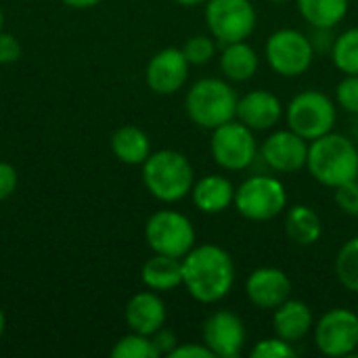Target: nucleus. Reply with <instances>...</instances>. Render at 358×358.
<instances>
[{
	"label": "nucleus",
	"mask_w": 358,
	"mask_h": 358,
	"mask_svg": "<svg viewBox=\"0 0 358 358\" xmlns=\"http://www.w3.org/2000/svg\"><path fill=\"white\" fill-rule=\"evenodd\" d=\"M182 285L201 304L224 300L235 285V262L231 254L214 243L195 245L182 258Z\"/></svg>",
	"instance_id": "f257e3e1"
},
{
	"label": "nucleus",
	"mask_w": 358,
	"mask_h": 358,
	"mask_svg": "<svg viewBox=\"0 0 358 358\" xmlns=\"http://www.w3.org/2000/svg\"><path fill=\"white\" fill-rule=\"evenodd\" d=\"M306 168L310 176L323 187L338 189L358 178L357 145L344 136L329 132L308 143Z\"/></svg>",
	"instance_id": "f03ea898"
},
{
	"label": "nucleus",
	"mask_w": 358,
	"mask_h": 358,
	"mask_svg": "<svg viewBox=\"0 0 358 358\" xmlns=\"http://www.w3.org/2000/svg\"><path fill=\"white\" fill-rule=\"evenodd\" d=\"M143 185L155 199L164 203H176L191 195L195 172L187 155L174 149H162L145 159Z\"/></svg>",
	"instance_id": "7ed1b4c3"
},
{
	"label": "nucleus",
	"mask_w": 358,
	"mask_h": 358,
	"mask_svg": "<svg viewBox=\"0 0 358 358\" xmlns=\"http://www.w3.org/2000/svg\"><path fill=\"white\" fill-rule=\"evenodd\" d=\"M237 103L239 96L235 88L220 78L197 80L185 96L187 115L193 124H197L203 130H214L235 120Z\"/></svg>",
	"instance_id": "20e7f679"
},
{
	"label": "nucleus",
	"mask_w": 358,
	"mask_h": 358,
	"mask_svg": "<svg viewBox=\"0 0 358 358\" xmlns=\"http://www.w3.org/2000/svg\"><path fill=\"white\" fill-rule=\"evenodd\" d=\"M233 206L237 212L254 222H266L277 218L287 206V191L283 182L268 174H256L245 178L235 189Z\"/></svg>",
	"instance_id": "39448f33"
},
{
	"label": "nucleus",
	"mask_w": 358,
	"mask_h": 358,
	"mask_svg": "<svg viewBox=\"0 0 358 358\" xmlns=\"http://www.w3.org/2000/svg\"><path fill=\"white\" fill-rule=\"evenodd\" d=\"M285 120L289 130L306 138L308 143L334 132L338 109L336 103L321 90H304L296 94L285 107Z\"/></svg>",
	"instance_id": "423d86ee"
},
{
	"label": "nucleus",
	"mask_w": 358,
	"mask_h": 358,
	"mask_svg": "<svg viewBox=\"0 0 358 358\" xmlns=\"http://www.w3.org/2000/svg\"><path fill=\"white\" fill-rule=\"evenodd\" d=\"M210 151L214 162L229 172L248 170L260 153L254 130H250L237 117L212 130Z\"/></svg>",
	"instance_id": "0eeeda50"
},
{
	"label": "nucleus",
	"mask_w": 358,
	"mask_h": 358,
	"mask_svg": "<svg viewBox=\"0 0 358 358\" xmlns=\"http://www.w3.org/2000/svg\"><path fill=\"white\" fill-rule=\"evenodd\" d=\"M145 239L153 254L185 258L195 248V229L185 214L176 210H159L149 216Z\"/></svg>",
	"instance_id": "6e6552de"
},
{
	"label": "nucleus",
	"mask_w": 358,
	"mask_h": 358,
	"mask_svg": "<svg viewBox=\"0 0 358 358\" xmlns=\"http://www.w3.org/2000/svg\"><path fill=\"white\" fill-rule=\"evenodd\" d=\"M256 8L250 0H208L206 2V23L210 36L222 46L231 42H241L256 29Z\"/></svg>",
	"instance_id": "1a4fd4ad"
},
{
	"label": "nucleus",
	"mask_w": 358,
	"mask_h": 358,
	"mask_svg": "<svg viewBox=\"0 0 358 358\" xmlns=\"http://www.w3.org/2000/svg\"><path fill=\"white\" fill-rule=\"evenodd\" d=\"M264 55L275 73L283 78H298L313 65L315 46L306 34L292 27H283L271 34V38L266 40Z\"/></svg>",
	"instance_id": "9d476101"
},
{
	"label": "nucleus",
	"mask_w": 358,
	"mask_h": 358,
	"mask_svg": "<svg viewBox=\"0 0 358 358\" xmlns=\"http://www.w3.org/2000/svg\"><path fill=\"white\" fill-rule=\"evenodd\" d=\"M315 344L321 355L350 357L358 348V315L350 308L327 310L313 327Z\"/></svg>",
	"instance_id": "9b49d317"
},
{
	"label": "nucleus",
	"mask_w": 358,
	"mask_h": 358,
	"mask_svg": "<svg viewBox=\"0 0 358 358\" xmlns=\"http://www.w3.org/2000/svg\"><path fill=\"white\" fill-rule=\"evenodd\" d=\"M201 342L216 358L239 357L245 344V325L235 313L216 310L203 321Z\"/></svg>",
	"instance_id": "f8f14e48"
},
{
	"label": "nucleus",
	"mask_w": 358,
	"mask_h": 358,
	"mask_svg": "<svg viewBox=\"0 0 358 358\" xmlns=\"http://www.w3.org/2000/svg\"><path fill=\"white\" fill-rule=\"evenodd\" d=\"M260 157L264 164L281 174H294L306 168L308 141L294 130H277L260 145Z\"/></svg>",
	"instance_id": "ddd939ff"
},
{
	"label": "nucleus",
	"mask_w": 358,
	"mask_h": 358,
	"mask_svg": "<svg viewBox=\"0 0 358 358\" xmlns=\"http://www.w3.org/2000/svg\"><path fill=\"white\" fill-rule=\"evenodd\" d=\"M189 67L182 48H164L151 57L147 63L145 80L155 94H174L189 80Z\"/></svg>",
	"instance_id": "4468645a"
},
{
	"label": "nucleus",
	"mask_w": 358,
	"mask_h": 358,
	"mask_svg": "<svg viewBox=\"0 0 358 358\" xmlns=\"http://www.w3.org/2000/svg\"><path fill=\"white\" fill-rule=\"evenodd\" d=\"M248 300L260 310H275L292 298V279L275 266L256 268L245 281Z\"/></svg>",
	"instance_id": "2eb2a0df"
},
{
	"label": "nucleus",
	"mask_w": 358,
	"mask_h": 358,
	"mask_svg": "<svg viewBox=\"0 0 358 358\" xmlns=\"http://www.w3.org/2000/svg\"><path fill=\"white\" fill-rule=\"evenodd\" d=\"M283 117V103L266 88L250 90L237 103V120L254 132L271 130Z\"/></svg>",
	"instance_id": "dca6fc26"
},
{
	"label": "nucleus",
	"mask_w": 358,
	"mask_h": 358,
	"mask_svg": "<svg viewBox=\"0 0 358 358\" xmlns=\"http://www.w3.org/2000/svg\"><path fill=\"white\" fill-rule=\"evenodd\" d=\"M166 304L153 289L138 292L136 296H132L124 310L128 329L143 336H153L157 329H162L166 325Z\"/></svg>",
	"instance_id": "f3484780"
},
{
	"label": "nucleus",
	"mask_w": 358,
	"mask_h": 358,
	"mask_svg": "<svg viewBox=\"0 0 358 358\" xmlns=\"http://www.w3.org/2000/svg\"><path fill=\"white\" fill-rule=\"evenodd\" d=\"M313 327H315L313 313L308 304H304L302 300L289 298L279 308H275L273 329H275V336H279L281 340L289 344H298L313 331Z\"/></svg>",
	"instance_id": "a211bd4d"
},
{
	"label": "nucleus",
	"mask_w": 358,
	"mask_h": 358,
	"mask_svg": "<svg viewBox=\"0 0 358 358\" xmlns=\"http://www.w3.org/2000/svg\"><path fill=\"white\" fill-rule=\"evenodd\" d=\"M191 199L195 208L203 214H220L229 210L235 201V187L222 174H208L195 180L191 189Z\"/></svg>",
	"instance_id": "6ab92c4d"
},
{
	"label": "nucleus",
	"mask_w": 358,
	"mask_h": 358,
	"mask_svg": "<svg viewBox=\"0 0 358 358\" xmlns=\"http://www.w3.org/2000/svg\"><path fill=\"white\" fill-rule=\"evenodd\" d=\"M141 279L147 289L153 292H172L182 285V258L166 256V254H153L143 268Z\"/></svg>",
	"instance_id": "aec40b11"
},
{
	"label": "nucleus",
	"mask_w": 358,
	"mask_h": 358,
	"mask_svg": "<svg viewBox=\"0 0 358 358\" xmlns=\"http://www.w3.org/2000/svg\"><path fill=\"white\" fill-rule=\"evenodd\" d=\"M111 151L126 166H143L145 159L151 155V141L145 130H141L138 126L126 124L113 132Z\"/></svg>",
	"instance_id": "412c9836"
},
{
	"label": "nucleus",
	"mask_w": 358,
	"mask_h": 358,
	"mask_svg": "<svg viewBox=\"0 0 358 358\" xmlns=\"http://www.w3.org/2000/svg\"><path fill=\"white\" fill-rule=\"evenodd\" d=\"M283 229H285L287 239L302 248L315 245L323 235V222H321L319 214L304 203L292 206L287 210Z\"/></svg>",
	"instance_id": "4be33fe9"
},
{
	"label": "nucleus",
	"mask_w": 358,
	"mask_h": 358,
	"mask_svg": "<svg viewBox=\"0 0 358 358\" xmlns=\"http://www.w3.org/2000/svg\"><path fill=\"white\" fill-rule=\"evenodd\" d=\"M258 67H260L258 52L245 40L224 44L220 55V69L224 78L233 82H248L256 76Z\"/></svg>",
	"instance_id": "5701e85b"
},
{
	"label": "nucleus",
	"mask_w": 358,
	"mask_h": 358,
	"mask_svg": "<svg viewBox=\"0 0 358 358\" xmlns=\"http://www.w3.org/2000/svg\"><path fill=\"white\" fill-rule=\"evenodd\" d=\"M300 15L321 29H334L348 13V0H298Z\"/></svg>",
	"instance_id": "b1692460"
},
{
	"label": "nucleus",
	"mask_w": 358,
	"mask_h": 358,
	"mask_svg": "<svg viewBox=\"0 0 358 358\" xmlns=\"http://www.w3.org/2000/svg\"><path fill=\"white\" fill-rule=\"evenodd\" d=\"M331 59L342 73L358 76V27L346 29L334 40Z\"/></svg>",
	"instance_id": "393cba45"
},
{
	"label": "nucleus",
	"mask_w": 358,
	"mask_h": 358,
	"mask_svg": "<svg viewBox=\"0 0 358 358\" xmlns=\"http://www.w3.org/2000/svg\"><path fill=\"white\" fill-rule=\"evenodd\" d=\"M336 277L348 292L358 294V237L348 239L336 256Z\"/></svg>",
	"instance_id": "a878e982"
},
{
	"label": "nucleus",
	"mask_w": 358,
	"mask_h": 358,
	"mask_svg": "<svg viewBox=\"0 0 358 358\" xmlns=\"http://www.w3.org/2000/svg\"><path fill=\"white\" fill-rule=\"evenodd\" d=\"M113 358H157V350L151 342V336L134 334L130 331L128 336L120 338L115 346L111 348Z\"/></svg>",
	"instance_id": "bb28decb"
},
{
	"label": "nucleus",
	"mask_w": 358,
	"mask_h": 358,
	"mask_svg": "<svg viewBox=\"0 0 358 358\" xmlns=\"http://www.w3.org/2000/svg\"><path fill=\"white\" fill-rule=\"evenodd\" d=\"M182 52H185V57H187V61L191 65H206L216 55V42H214L212 36L199 34V36H193V38H189L185 42Z\"/></svg>",
	"instance_id": "cd10ccee"
},
{
	"label": "nucleus",
	"mask_w": 358,
	"mask_h": 358,
	"mask_svg": "<svg viewBox=\"0 0 358 358\" xmlns=\"http://www.w3.org/2000/svg\"><path fill=\"white\" fill-rule=\"evenodd\" d=\"M296 357L294 344L281 340L279 336L266 338L252 348V358H292Z\"/></svg>",
	"instance_id": "c85d7f7f"
},
{
	"label": "nucleus",
	"mask_w": 358,
	"mask_h": 358,
	"mask_svg": "<svg viewBox=\"0 0 358 358\" xmlns=\"http://www.w3.org/2000/svg\"><path fill=\"white\" fill-rule=\"evenodd\" d=\"M336 101L338 105L352 113V115H358V76H346L338 88H336Z\"/></svg>",
	"instance_id": "c756f323"
},
{
	"label": "nucleus",
	"mask_w": 358,
	"mask_h": 358,
	"mask_svg": "<svg viewBox=\"0 0 358 358\" xmlns=\"http://www.w3.org/2000/svg\"><path fill=\"white\" fill-rule=\"evenodd\" d=\"M336 191V203L342 212L350 214V216H358V178L357 180H350Z\"/></svg>",
	"instance_id": "7c9ffc66"
},
{
	"label": "nucleus",
	"mask_w": 358,
	"mask_h": 358,
	"mask_svg": "<svg viewBox=\"0 0 358 358\" xmlns=\"http://www.w3.org/2000/svg\"><path fill=\"white\" fill-rule=\"evenodd\" d=\"M19 57H21V42L13 34H6L2 29L0 31V65H10L19 61Z\"/></svg>",
	"instance_id": "2f4dec72"
},
{
	"label": "nucleus",
	"mask_w": 358,
	"mask_h": 358,
	"mask_svg": "<svg viewBox=\"0 0 358 358\" xmlns=\"http://www.w3.org/2000/svg\"><path fill=\"white\" fill-rule=\"evenodd\" d=\"M151 342H153V346H155V350H157L159 357H170L172 350L178 346L176 334H174L172 329H168L166 325H164L162 329H157V331L151 336Z\"/></svg>",
	"instance_id": "473e14b6"
},
{
	"label": "nucleus",
	"mask_w": 358,
	"mask_h": 358,
	"mask_svg": "<svg viewBox=\"0 0 358 358\" xmlns=\"http://www.w3.org/2000/svg\"><path fill=\"white\" fill-rule=\"evenodd\" d=\"M17 182H19V176H17L15 166L8 162H0V201L8 199L17 191Z\"/></svg>",
	"instance_id": "72a5a7b5"
},
{
	"label": "nucleus",
	"mask_w": 358,
	"mask_h": 358,
	"mask_svg": "<svg viewBox=\"0 0 358 358\" xmlns=\"http://www.w3.org/2000/svg\"><path fill=\"white\" fill-rule=\"evenodd\" d=\"M170 358H216L212 350L201 342V344H178Z\"/></svg>",
	"instance_id": "f704fd0d"
},
{
	"label": "nucleus",
	"mask_w": 358,
	"mask_h": 358,
	"mask_svg": "<svg viewBox=\"0 0 358 358\" xmlns=\"http://www.w3.org/2000/svg\"><path fill=\"white\" fill-rule=\"evenodd\" d=\"M69 8H78V10H84V8H92L96 4H101L103 0H63Z\"/></svg>",
	"instance_id": "c9c22d12"
},
{
	"label": "nucleus",
	"mask_w": 358,
	"mask_h": 358,
	"mask_svg": "<svg viewBox=\"0 0 358 358\" xmlns=\"http://www.w3.org/2000/svg\"><path fill=\"white\" fill-rule=\"evenodd\" d=\"M174 2H178L182 6H197V4H206L208 0H174Z\"/></svg>",
	"instance_id": "e433bc0d"
},
{
	"label": "nucleus",
	"mask_w": 358,
	"mask_h": 358,
	"mask_svg": "<svg viewBox=\"0 0 358 358\" xmlns=\"http://www.w3.org/2000/svg\"><path fill=\"white\" fill-rule=\"evenodd\" d=\"M4 329H6V317H4V313H2V308H0V338H2V334H4Z\"/></svg>",
	"instance_id": "4c0bfd02"
},
{
	"label": "nucleus",
	"mask_w": 358,
	"mask_h": 358,
	"mask_svg": "<svg viewBox=\"0 0 358 358\" xmlns=\"http://www.w3.org/2000/svg\"><path fill=\"white\" fill-rule=\"evenodd\" d=\"M2 27H4V15H2V8H0V31H2Z\"/></svg>",
	"instance_id": "58836bf2"
},
{
	"label": "nucleus",
	"mask_w": 358,
	"mask_h": 358,
	"mask_svg": "<svg viewBox=\"0 0 358 358\" xmlns=\"http://www.w3.org/2000/svg\"><path fill=\"white\" fill-rule=\"evenodd\" d=\"M271 2H289V0H271Z\"/></svg>",
	"instance_id": "ea45409f"
}]
</instances>
